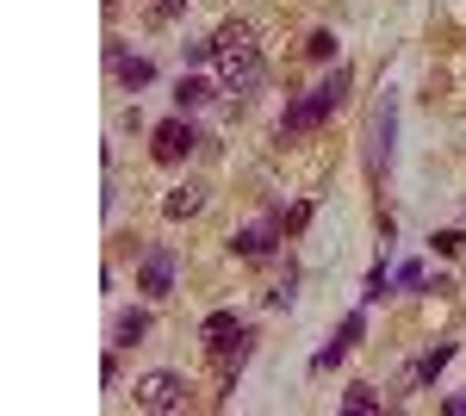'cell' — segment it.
<instances>
[{
	"instance_id": "cell-1",
	"label": "cell",
	"mask_w": 466,
	"mask_h": 416,
	"mask_svg": "<svg viewBox=\"0 0 466 416\" xmlns=\"http://www.w3.org/2000/svg\"><path fill=\"white\" fill-rule=\"evenodd\" d=\"M212 63H218L230 94H249L255 81H261V44H255V32L243 19H224L212 32Z\"/></svg>"
},
{
	"instance_id": "cell-2",
	"label": "cell",
	"mask_w": 466,
	"mask_h": 416,
	"mask_svg": "<svg viewBox=\"0 0 466 416\" xmlns=\"http://www.w3.org/2000/svg\"><path fill=\"white\" fill-rule=\"evenodd\" d=\"M349 100V69H336L329 81H318L305 100H292L287 106V118H280V137H299V131H311V125H323L336 106Z\"/></svg>"
},
{
	"instance_id": "cell-3",
	"label": "cell",
	"mask_w": 466,
	"mask_h": 416,
	"mask_svg": "<svg viewBox=\"0 0 466 416\" xmlns=\"http://www.w3.org/2000/svg\"><path fill=\"white\" fill-rule=\"evenodd\" d=\"M175 274H180V255L168 243H149L144 261H137V292L144 299H168L175 292Z\"/></svg>"
},
{
	"instance_id": "cell-4",
	"label": "cell",
	"mask_w": 466,
	"mask_h": 416,
	"mask_svg": "<svg viewBox=\"0 0 466 416\" xmlns=\"http://www.w3.org/2000/svg\"><path fill=\"white\" fill-rule=\"evenodd\" d=\"M131 398H137V411H180L187 404V380L180 373H144Z\"/></svg>"
},
{
	"instance_id": "cell-5",
	"label": "cell",
	"mask_w": 466,
	"mask_h": 416,
	"mask_svg": "<svg viewBox=\"0 0 466 416\" xmlns=\"http://www.w3.org/2000/svg\"><path fill=\"white\" fill-rule=\"evenodd\" d=\"M249 348H255V330H249V323H243V330H230V336H218V342H206V354H212V367H218V380H224V385L243 373Z\"/></svg>"
},
{
	"instance_id": "cell-6",
	"label": "cell",
	"mask_w": 466,
	"mask_h": 416,
	"mask_svg": "<svg viewBox=\"0 0 466 416\" xmlns=\"http://www.w3.org/2000/svg\"><path fill=\"white\" fill-rule=\"evenodd\" d=\"M193 125L187 118H168V125H156V143H149V156L162 162V168H175V162H187V149H193Z\"/></svg>"
},
{
	"instance_id": "cell-7",
	"label": "cell",
	"mask_w": 466,
	"mask_h": 416,
	"mask_svg": "<svg viewBox=\"0 0 466 416\" xmlns=\"http://www.w3.org/2000/svg\"><path fill=\"white\" fill-rule=\"evenodd\" d=\"M392 125H398V118H392V94H386V100L373 106V143H367V168H373V174H380V156L392 149Z\"/></svg>"
},
{
	"instance_id": "cell-8",
	"label": "cell",
	"mask_w": 466,
	"mask_h": 416,
	"mask_svg": "<svg viewBox=\"0 0 466 416\" xmlns=\"http://www.w3.org/2000/svg\"><path fill=\"white\" fill-rule=\"evenodd\" d=\"M274 237H280V218H268V224H249V230H237V255H249V261H261L268 249H274Z\"/></svg>"
},
{
	"instance_id": "cell-9",
	"label": "cell",
	"mask_w": 466,
	"mask_h": 416,
	"mask_svg": "<svg viewBox=\"0 0 466 416\" xmlns=\"http://www.w3.org/2000/svg\"><path fill=\"white\" fill-rule=\"evenodd\" d=\"M149 336V311H118L112 317V348H137Z\"/></svg>"
},
{
	"instance_id": "cell-10",
	"label": "cell",
	"mask_w": 466,
	"mask_h": 416,
	"mask_svg": "<svg viewBox=\"0 0 466 416\" xmlns=\"http://www.w3.org/2000/svg\"><path fill=\"white\" fill-rule=\"evenodd\" d=\"M112 69H118V81H125V87H149V81H156L149 56H125V50H118V56H112Z\"/></svg>"
},
{
	"instance_id": "cell-11",
	"label": "cell",
	"mask_w": 466,
	"mask_h": 416,
	"mask_svg": "<svg viewBox=\"0 0 466 416\" xmlns=\"http://www.w3.org/2000/svg\"><path fill=\"white\" fill-rule=\"evenodd\" d=\"M199 206H206V187H193V180H187V187H175V193L162 199V211H168V218H193Z\"/></svg>"
},
{
	"instance_id": "cell-12",
	"label": "cell",
	"mask_w": 466,
	"mask_h": 416,
	"mask_svg": "<svg viewBox=\"0 0 466 416\" xmlns=\"http://www.w3.org/2000/svg\"><path fill=\"white\" fill-rule=\"evenodd\" d=\"M448 360H454V342H435L430 354H423V360H417V385H435V373H441V367H448Z\"/></svg>"
},
{
	"instance_id": "cell-13",
	"label": "cell",
	"mask_w": 466,
	"mask_h": 416,
	"mask_svg": "<svg viewBox=\"0 0 466 416\" xmlns=\"http://www.w3.org/2000/svg\"><path fill=\"white\" fill-rule=\"evenodd\" d=\"M206 100H212V87H206V81H193V75H180V87H175L180 112H193V106H206Z\"/></svg>"
},
{
	"instance_id": "cell-14",
	"label": "cell",
	"mask_w": 466,
	"mask_h": 416,
	"mask_svg": "<svg viewBox=\"0 0 466 416\" xmlns=\"http://www.w3.org/2000/svg\"><path fill=\"white\" fill-rule=\"evenodd\" d=\"M230 330H243V323H237V311H212L199 336H206V342H218V336H230Z\"/></svg>"
},
{
	"instance_id": "cell-15",
	"label": "cell",
	"mask_w": 466,
	"mask_h": 416,
	"mask_svg": "<svg viewBox=\"0 0 466 416\" xmlns=\"http://www.w3.org/2000/svg\"><path fill=\"white\" fill-rule=\"evenodd\" d=\"M274 218H280V230H287V237H299V230L311 224V206H287V211H274Z\"/></svg>"
},
{
	"instance_id": "cell-16",
	"label": "cell",
	"mask_w": 466,
	"mask_h": 416,
	"mask_svg": "<svg viewBox=\"0 0 466 416\" xmlns=\"http://www.w3.org/2000/svg\"><path fill=\"white\" fill-rule=\"evenodd\" d=\"M342 404H349V411H380V391H373V385H349Z\"/></svg>"
},
{
	"instance_id": "cell-17",
	"label": "cell",
	"mask_w": 466,
	"mask_h": 416,
	"mask_svg": "<svg viewBox=\"0 0 466 416\" xmlns=\"http://www.w3.org/2000/svg\"><path fill=\"white\" fill-rule=\"evenodd\" d=\"M430 243H435V255H461V249H466V237H461V230H435Z\"/></svg>"
},
{
	"instance_id": "cell-18",
	"label": "cell",
	"mask_w": 466,
	"mask_h": 416,
	"mask_svg": "<svg viewBox=\"0 0 466 416\" xmlns=\"http://www.w3.org/2000/svg\"><path fill=\"white\" fill-rule=\"evenodd\" d=\"M360 336H367V317H360V311H355V317H342V336H336V342H342V348H355Z\"/></svg>"
},
{
	"instance_id": "cell-19",
	"label": "cell",
	"mask_w": 466,
	"mask_h": 416,
	"mask_svg": "<svg viewBox=\"0 0 466 416\" xmlns=\"http://www.w3.org/2000/svg\"><path fill=\"white\" fill-rule=\"evenodd\" d=\"M305 50H311L318 63H329V56H336V37H329V32H311V44H305Z\"/></svg>"
},
{
	"instance_id": "cell-20",
	"label": "cell",
	"mask_w": 466,
	"mask_h": 416,
	"mask_svg": "<svg viewBox=\"0 0 466 416\" xmlns=\"http://www.w3.org/2000/svg\"><path fill=\"white\" fill-rule=\"evenodd\" d=\"M386 286H392V274H386V268H373V274H367V292H360V299H386Z\"/></svg>"
},
{
	"instance_id": "cell-21",
	"label": "cell",
	"mask_w": 466,
	"mask_h": 416,
	"mask_svg": "<svg viewBox=\"0 0 466 416\" xmlns=\"http://www.w3.org/2000/svg\"><path fill=\"white\" fill-rule=\"evenodd\" d=\"M180 6H187V0H149V19H156V25H162V19H175Z\"/></svg>"
},
{
	"instance_id": "cell-22",
	"label": "cell",
	"mask_w": 466,
	"mask_h": 416,
	"mask_svg": "<svg viewBox=\"0 0 466 416\" xmlns=\"http://www.w3.org/2000/svg\"><path fill=\"white\" fill-rule=\"evenodd\" d=\"M392 286H423V268H417V261H404V268L392 274Z\"/></svg>"
},
{
	"instance_id": "cell-23",
	"label": "cell",
	"mask_w": 466,
	"mask_h": 416,
	"mask_svg": "<svg viewBox=\"0 0 466 416\" xmlns=\"http://www.w3.org/2000/svg\"><path fill=\"white\" fill-rule=\"evenodd\" d=\"M441 411H448V416H466V391H454V398H448Z\"/></svg>"
}]
</instances>
